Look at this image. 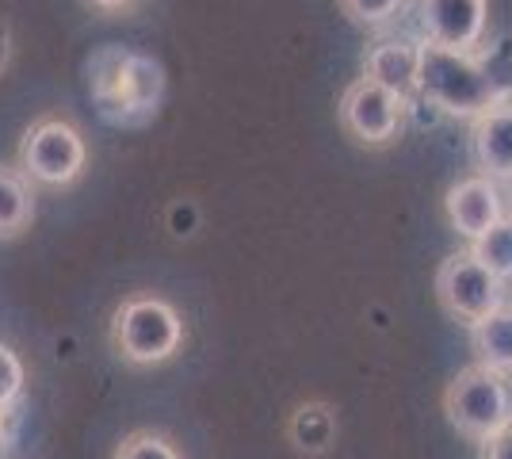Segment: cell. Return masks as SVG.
Returning a JSON list of instances; mask_svg holds the SVG:
<instances>
[{"label":"cell","instance_id":"cell-7","mask_svg":"<svg viewBox=\"0 0 512 459\" xmlns=\"http://www.w3.org/2000/svg\"><path fill=\"white\" fill-rule=\"evenodd\" d=\"M436 299L455 322L470 329L505 306V284L470 249H459L436 268Z\"/></svg>","mask_w":512,"mask_h":459},{"label":"cell","instance_id":"cell-22","mask_svg":"<svg viewBox=\"0 0 512 459\" xmlns=\"http://www.w3.org/2000/svg\"><path fill=\"white\" fill-rule=\"evenodd\" d=\"M12 54H16V43H12V23L0 20V77L12 66Z\"/></svg>","mask_w":512,"mask_h":459},{"label":"cell","instance_id":"cell-4","mask_svg":"<svg viewBox=\"0 0 512 459\" xmlns=\"http://www.w3.org/2000/svg\"><path fill=\"white\" fill-rule=\"evenodd\" d=\"M16 165L39 188H69L88 169L85 134L65 115H43L23 131Z\"/></svg>","mask_w":512,"mask_h":459},{"label":"cell","instance_id":"cell-21","mask_svg":"<svg viewBox=\"0 0 512 459\" xmlns=\"http://www.w3.org/2000/svg\"><path fill=\"white\" fill-rule=\"evenodd\" d=\"M482 459H512V425L501 429L497 437L482 440Z\"/></svg>","mask_w":512,"mask_h":459},{"label":"cell","instance_id":"cell-20","mask_svg":"<svg viewBox=\"0 0 512 459\" xmlns=\"http://www.w3.org/2000/svg\"><path fill=\"white\" fill-rule=\"evenodd\" d=\"M92 12H100V16H130V12H138L146 0H85Z\"/></svg>","mask_w":512,"mask_h":459},{"label":"cell","instance_id":"cell-14","mask_svg":"<svg viewBox=\"0 0 512 459\" xmlns=\"http://www.w3.org/2000/svg\"><path fill=\"white\" fill-rule=\"evenodd\" d=\"M470 345L478 352V364L512 375V306H501L478 326H470Z\"/></svg>","mask_w":512,"mask_h":459},{"label":"cell","instance_id":"cell-13","mask_svg":"<svg viewBox=\"0 0 512 459\" xmlns=\"http://www.w3.org/2000/svg\"><path fill=\"white\" fill-rule=\"evenodd\" d=\"M35 222V184L20 173V165L0 161V241H16Z\"/></svg>","mask_w":512,"mask_h":459},{"label":"cell","instance_id":"cell-8","mask_svg":"<svg viewBox=\"0 0 512 459\" xmlns=\"http://www.w3.org/2000/svg\"><path fill=\"white\" fill-rule=\"evenodd\" d=\"M421 43L478 54L490 35V0H413Z\"/></svg>","mask_w":512,"mask_h":459},{"label":"cell","instance_id":"cell-9","mask_svg":"<svg viewBox=\"0 0 512 459\" xmlns=\"http://www.w3.org/2000/svg\"><path fill=\"white\" fill-rule=\"evenodd\" d=\"M448 222L455 226V234H463L467 241H478L486 230H493L497 222L505 219V196L497 188V180L482 173H470L463 180H455L444 199Z\"/></svg>","mask_w":512,"mask_h":459},{"label":"cell","instance_id":"cell-16","mask_svg":"<svg viewBox=\"0 0 512 459\" xmlns=\"http://www.w3.org/2000/svg\"><path fill=\"white\" fill-rule=\"evenodd\" d=\"M111 459H184V452L176 448V440L169 433L134 429V433H127V437L115 444V456Z\"/></svg>","mask_w":512,"mask_h":459},{"label":"cell","instance_id":"cell-6","mask_svg":"<svg viewBox=\"0 0 512 459\" xmlns=\"http://www.w3.org/2000/svg\"><path fill=\"white\" fill-rule=\"evenodd\" d=\"M337 119H341L344 134L352 142H360L367 150H386V146H394L402 138V131H406L409 104L402 96H394L390 88L375 85L367 77H356L341 92Z\"/></svg>","mask_w":512,"mask_h":459},{"label":"cell","instance_id":"cell-19","mask_svg":"<svg viewBox=\"0 0 512 459\" xmlns=\"http://www.w3.org/2000/svg\"><path fill=\"white\" fill-rule=\"evenodd\" d=\"M23 398V360L8 345H0V406Z\"/></svg>","mask_w":512,"mask_h":459},{"label":"cell","instance_id":"cell-5","mask_svg":"<svg viewBox=\"0 0 512 459\" xmlns=\"http://www.w3.org/2000/svg\"><path fill=\"white\" fill-rule=\"evenodd\" d=\"M444 414H448L451 429L463 433L467 440L482 444V440L497 437L501 429L512 425V387L509 375L493 372L486 364H470L455 375L444 391Z\"/></svg>","mask_w":512,"mask_h":459},{"label":"cell","instance_id":"cell-2","mask_svg":"<svg viewBox=\"0 0 512 459\" xmlns=\"http://www.w3.org/2000/svg\"><path fill=\"white\" fill-rule=\"evenodd\" d=\"M184 341V314L153 291L130 295L111 314V349L130 368H161L184 349Z\"/></svg>","mask_w":512,"mask_h":459},{"label":"cell","instance_id":"cell-15","mask_svg":"<svg viewBox=\"0 0 512 459\" xmlns=\"http://www.w3.org/2000/svg\"><path fill=\"white\" fill-rule=\"evenodd\" d=\"M470 253L486 264L501 284L509 287L512 284V219L509 215L497 222L493 230H486L478 241H470Z\"/></svg>","mask_w":512,"mask_h":459},{"label":"cell","instance_id":"cell-3","mask_svg":"<svg viewBox=\"0 0 512 459\" xmlns=\"http://www.w3.org/2000/svg\"><path fill=\"white\" fill-rule=\"evenodd\" d=\"M421 96L451 119H478L497 104L490 73L478 54L421 43Z\"/></svg>","mask_w":512,"mask_h":459},{"label":"cell","instance_id":"cell-24","mask_svg":"<svg viewBox=\"0 0 512 459\" xmlns=\"http://www.w3.org/2000/svg\"><path fill=\"white\" fill-rule=\"evenodd\" d=\"M0 459H4V456H0Z\"/></svg>","mask_w":512,"mask_h":459},{"label":"cell","instance_id":"cell-1","mask_svg":"<svg viewBox=\"0 0 512 459\" xmlns=\"http://www.w3.org/2000/svg\"><path fill=\"white\" fill-rule=\"evenodd\" d=\"M88 88H92L104 119L138 127L161 108L165 69L150 54L123 50V46H100L88 58Z\"/></svg>","mask_w":512,"mask_h":459},{"label":"cell","instance_id":"cell-10","mask_svg":"<svg viewBox=\"0 0 512 459\" xmlns=\"http://www.w3.org/2000/svg\"><path fill=\"white\" fill-rule=\"evenodd\" d=\"M363 77L413 104L421 96V43L406 39V35L375 39L363 54Z\"/></svg>","mask_w":512,"mask_h":459},{"label":"cell","instance_id":"cell-18","mask_svg":"<svg viewBox=\"0 0 512 459\" xmlns=\"http://www.w3.org/2000/svg\"><path fill=\"white\" fill-rule=\"evenodd\" d=\"M478 62L490 73L497 104L512 100V39H501L497 46H482V50H478Z\"/></svg>","mask_w":512,"mask_h":459},{"label":"cell","instance_id":"cell-17","mask_svg":"<svg viewBox=\"0 0 512 459\" xmlns=\"http://www.w3.org/2000/svg\"><path fill=\"white\" fill-rule=\"evenodd\" d=\"M337 4L348 20L367 31H386L406 8V0H337Z\"/></svg>","mask_w":512,"mask_h":459},{"label":"cell","instance_id":"cell-11","mask_svg":"<svg viewBox=\"0 0 512 459\" xmlns=\"http://www.w3.org/2000/svg\"><path fill=\"white\" fill-rule=\"evenodd\" d=\"M470 153L482 176L512 184V100L470 119Z\"/></svg>","mask_w":512,"mask_h":459},{"label":"cell","instance_id":"cell-12","mask_svg":"<svg viewBox=\"0 0 512 459\" xmlns=\"http://www.w3.org/2000/svg\"><path fill=\"white\" fill-rule=\"evenodd\" d=\"M337 429H341L337 406L325 402V398H310V402H299V406L291 410L287 425H283V437H287V444H291L299 456L318 459L337 444Z\"/></svg>","mask_w":512,"mask_h":459},{"label":"cell","instance_id":"cell-23","mask_svg":"<svg viewBox=\"0 0 512 459\" xmlns=\"http://www.w3.org/2000/svg\"><path fill=\"white\" fill-rule=\"evenodd\" d=\"M505 211H509V219H512V184H509V196H505Z\"/></svg>","mask_w":512,"mask_h":459}]
</instances>
